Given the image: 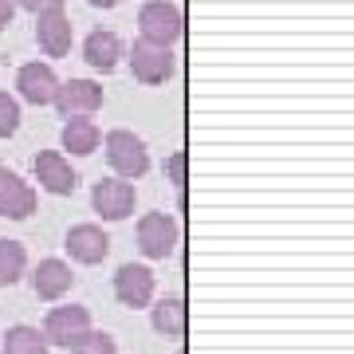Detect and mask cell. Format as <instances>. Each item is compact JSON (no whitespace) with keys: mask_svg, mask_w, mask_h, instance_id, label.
Here are the masks:
<instances>
[{"mask_svg":"<svg viewBox=\"0 0 354 354\" xmlns=\"http://www.w3.org/2000/svg\"><path fill=\"white\" fill-rule=\"evenodd\" d=\"M83 330H91V311L79 304L51 307L48 319H44V339H48V346H71Z\"/></svg>","mask_w":354,"mask_h":354,"instance_id":"obj_6","label":"cell"},{"mask_svg":"<svg viewBox=\"0 0 354 354\" xmlns=\"http://www.w3.org/2000/svg\"><path fill=\"white\" fill-rule=\"evenodd\" d=\"M48 339H44V330L28 327V323H16V327H8V335H4V354H48Z\"/></svg>","mask_w":354,"mask_h":354,"instance_id":"obj_18","label":"cell"},{"mask_svg":"<svg viewBox=\"0 0 354 354\" xmlns=\"http://www.w3.org/2000/svg\"><path fill=\"white\" fill-rule=\"evenodd\" d=\"M12 16H16V0H0V32L12 24Z\"/></svg>","mask_w":354,"mask_h":354,"instance_id":"obj_24","label":"cell"},{"mask_svg":"<svg viewBox=\"0 0 354 354\" xmlns=\"http://www.w3.org/2000/svg\"><path fill=\"white\" fill-rule=\"evenodd\" d=\"M138 32H142V39L169 48V44H177V39L185 36V16L169 0H146L138 12Z\"/></svg>","mask_w":354,"mask_h":354,"instance_id":"obj_1","label":"cell"},{"mask_svg":"<svg viewBox=\"0 0 354 354\" xmlns=\"http://www.w3.org/2000/svg\"><path fill=\"white\" fill-rule=\"evenodd\" d=\"M55 87H59V79H55L51 64H24L20 67V75H16L20 99L32 102V106H48V102L55 99Z\"/></svg>","mask_w":354,"mask_h":354,"instance_id":"obj_13","label":"cell"},{"mask_svg":"<svg viewBox=\"0 0 354 354\" xmlns=\"http://www.w3.org/2000/svg\"><path fill=\"white\" fill-rule=\"evenodd\" d=\"M177 354H185V351H177Z\"/></svg>","mask_w":354,"mask_h":354,"instance_id":"obj_26","label":"cell"},{"mask_svg":"<svg viewBox=\"0 0 354 354\" xmlns=\"http://www.w3.org/2000/svg\"><path fill=\"white\" fill-rule=\"evenodd\" d=\"M67 351L71 354H118V342H114L106 330H83Z\"/></svg>","mask_w":354,"mask_h":354,"instance_id":"obj_20","label":"cell"},{"mask_svg":"<svg viewBox=\"0 0 354 354\" xmlns=\"http://www.w3.org/2000/svg\"><path fill=\"white\" fill-rule=\"evenodd\" d=\"M83 59H87L95 71H102V75H111L114 67H118V59H122V39L114 36V32H91L87 39H83Z\"/></svg>","mask_w":354,"mask_h":354,"instance_id":"obj_15","label":"cell"},{"mask_svg":"<svg viewBox=\"0 0 354 354\" xmlns=\"http://www.w3.org/2000/svg\"><path fill=\"white\" fill-rule=\"evenodd\" d=\"M130 71H134L138 83L158 87V83H165L174 75V51L162 48V44H150V39H138L130 48Z\"/></svg>","mask_w":354,"mask_h":354,"instance_id":"obj_4","label":"cell"},{"mask_svg":"<svg viewBox=\"0 0 354 354\" xmlns=\"http://www.w3.org/2000/svg\"><path fill=\"white\" fill-rule=\"evenodd\" d=\"M32 283H36L39 299H64L67 291H71V283H75V276H71V264H64V260L48 256V260H39V264H36Z\"/></svg>","mask_w":354,"mask_h":354,"instance_id":"obj_14","label":"cell"},{"mask_svg":"<svg viewBox=\"0 0 354 354\" xmlns=\"http://www.w3.org/2000/svg\"><path fill=\"white\" fill-rule=\"evenodd\" d=\"M150 323L158 335H169V339H181L185 335V327H189V311H185V299H177V295H169V299H162V304L150 307Z\"/></svg>","mask_w":354,"mask_h":354,"instance_id":"obj_17","label":"cell"},{"mask_svg":"<svg viewBox=\"0 0 354 354\" xmlns=\"http://www.w3.org/2000/svg\"><path fill=\"white\" fill-rule=\"evenodd\" d=\"M24 12H32V16H44V12H59L67 0H16Z\"/></svg>","mask_w":354,"mask_h":354,"instance_id":"obj_23","label":"cell"},{"mask_svg":"<svg viewBox=\"0 0 354 354\" xmlns=\"http://www.w3.org/2000/svg\"><path fill=\"white\" fill-rule=\"evenodd\" d=\"M28 268V252L20 241H0V283H16Z\"/></svg>","mask_w":354,"mask_h":354,"instance_id":"obj_19","label":"cell"},{"mask_svg":"<svg viewBox=\"0 0 354 354\" xmlns=\"http://www.w3.org/2000/svg\"><path fill=\"white\" fill-rule=\"evenodd\" d=\"M36 181H39V189L55 193V197H67V193H75L79 174L71 169V162L59 150H39L36 153Z\"/></svg>","mask_w":354,"mask_h":354,"instance_id":"obj_9","label":"cell"},{"mask_svg":"<svg viewBox=\"0 0 354 354\" xmlns=\"http://www.w3.org/2000/svg\"><path fill=\"white\" fill-rule=\"evenodd\" d=\"M134 201H138V193L127 177H106V181H95V189H91V205L102 221H127L134 213Z\"/></svg>","mask_w":354,"mask_h":354,"instance_id":"obj_3","label":"cell"},{"mask_svg":"<svg viewBox=\"0 0 354 354\" xmlns=\"http://www.w3.org/2000/svg\"><path fill=\"white\" fill-rule=\"evenodd\" d=\"M36 213V189L8 165H0V216L8 221H28Z\"/></svg>","mask_w":354,"mask_h":354,"instance_id":"obj_7","label":"cell"},{"mask_svg":"<svg viewBox=\"0 0 354 354\" xmlns=\"http://www.w3.org/2000/svg\"><path fill=\"white\" fill-rule=\"evenodd\" d=\"M36 39L39 48L48 51L51 59H64L71 51V39H75V28H71V16L59 8V12H44L36 16Z\"/></svg>","mask_w":354,"mask_h":354,"instance_id":"obj_12","label":"cell"},{"mask_svg":"<svg viewBox=\"0 0 354 354\" xmlns=\"http://www.w3.org/2000/svg\"><path fill=\"white\" fill-rule=\"evenodd\" d=\"M185 169H189V158H185L181 150L165 158V174H169V181H174V185H185Z\"/></svg>","mask_w":354,"mask_h":354,"instance_id":"obj_22","label":"cell"},{"mask_svg":"<svg viewBox=\"0 0 354 354\" xmlns=\"http://www.w3.org/2000/svg\"><path fill=\"white\" fill-rule=\"evenodd\" d=\"M20 130V102L0 91V138H12Z\"/></svg>","mask_w":354,"mask_h":354,"instance_id":"obj_21","label":"cell"},{"mask_svg":"<svg viewBox=\"0 0 354 354\" xmlns=\"http://www.w3.org/2000/svg\"><path fill=\"white\" fill-rule=\"evenodd\" d=\"M102 146H106V162H111V169L118 177H127V181H134V177H142L146 169H150L146 142H142L134 130H111Z\"/></svg>","mask_w":354,"mask_h":354,"instance_id":"obj_2","label":"cell"},{"mask_svg":"<svg viewBox=\"0 0 354 354\" xmlns=\"http://www.w3.org/2000/svg\"><path fill=\"white\" fill-rule=\"evenodd\" d=\"M64 248L71 252V260H79V264H102L106 252H111V236H106L99 225H75V228H67Z\"/></svg>","mask_w":354,"mask_h":354,"instance_id":"obj_11","label":"cell"},{"mask_svg":"<svg viewBox=\"0 0 354 354\" xmlns=\"http://www.w3.org/2000/svg\"><path fill=\"white\" fill-rule=\"evenodd\" d=\"M138 248L146 260H165L177 248V221L169 213H146L138 221Z\"/></svg>","mask_w":354,"mask_h":354,"instance_id":"obj_5","label":"cell"},{"mask_svg":"<svg viewBox=\"0 0 354 354\" xmlns=\"http://www.w3.org/2000/svg\"><path fill=\"white\" fill-rule=\"evenodd\" d=\"M99 142H102V134H99V127L91 122L87 114H71V118L64 122V150H71L75 158L95 153L99 150Z\"/></svg>","mask_w":354,"mask_h":354,"instance_id":"obj_16","label":"cell"},{"mask_svg":"<svg viewBox=\"0 0 354 354\" xmlns=\"http://www.w3.org/2000/svg\"><path fill=\"white\" fill-rule=\"evenodd\" d=\"M91 8H114V4H122V0H87Z\"/></svg>","mask_w":354,"mask_h":354,"instance_id":"obj_25","label":"cell"},{"mask_svg":"<svg viewBox=\"0 0 354 354\" xmlns=\"http://www.w3.org/2000/svg\"><path fill=\"white\" fill-rule=\"evenodd\" d=\"M114 295L122 307H150L153 299V272L146 264H122L114 276Z\"/></svg>","mask_w":354,"mask_h":354,"instance_id":"obj_10","label":"cell"},{"mask_svg":"<svg viewBox=\"0 0 354 354\" xmlns=\"http://www.w3.org/2000/svg\"><path fill=\"white\" fill-rule=\"evenodd\" d=\"M55 111L71 118V114H95L102 106V87L95 79H67L55 87Z\"/></svg>","mask_w":354,"mask_h":354,"instance_id":"obj_8","label":"cell"}]
</instances>
